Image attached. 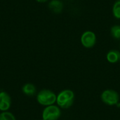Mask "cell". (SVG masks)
<instances>
[{
	"instance_id": "cell-1",
	"label": "cell",
	"mask_w": 120,
	"mask_h": 120,
	"mask_svg": "<svg viewBox=\"0 0 120 120\" xmlns=\"http://www.w3.org/2000/svg\"><path fill=\"white\" fill-rule=\"evenodd\" d=\"M74 101V93L70 90H65L61 91L57 96L56 102L62 108H70Z\"/></svg>"
},
{
	"instance_id": "cell-2",
	"label": "cell",
	"mask_w": 120,
	"mask_h": 120,
	"mask_svg": "<svg viewBox=\"0 0 120 120\" xmlns=\"http://www.w3.org/2000/svg\"><path fill=\"white\" fill-rule=\"evenodd\" d=\"M57 96L54 93L49 90H42L41 91L37 97V100L38 103L42 105L49 106L52 105L56 101Z\"/></svg>"
},
{
	"instance_id": "cell-3",
	"label": "cell",
	"mask_w": 120,
	"mask_h": 120,
	"mask_svg": "<svg viewBox=\"0 0 120 120\" xmlns=\"http://www.w3.org/2000/svg\"><path fill=\"white\" fill-rule=\"evenodd\" d=\"M60 116V109L55 105L47 106L43 111L42 120H57Z\"/></svg>"
},
{
	"instance_id": "cell-4",
	"label": "cell",
	"mask_w": 120,
	"mask_h": 120,
	"mask_svg": "<svg viewBox=\"0 0 120 120\" xmlns=\"http://www.w3.org/2000/svg\"><path fill=\"white\" fill-rule=\"evenodd\" d=\"M102 101L107 105H116L119 101V96L116 91L112 90H106L101 95Z\"/></svg>"
},
{
	"instance_id": "cell-5",
	"label": "cell",
	"mask_w": 120,
	"mask_h": 120,
	"mask_svg": "<svg viewBox=\"0 0 120 120\" xmlns=\"http://www.w3.org/2000/svg\"><path fill=\"white\" fill-rule=\"evenodd\" d=\"M96 41V34L91 31L84 32L81 37V42L86 48L93 47Z\"/></svg>"
},
{
	"instance_id": "cell-6",
	"label": "cell",
	"mask_w": 120,
	"mask_h": 120,
	"mask_svg": "<svg viewBox=\"0 0 120 120\" xmlns=\"http://www.w3.org/2000/svg\"><path fill=\"white\" fill-rule=\"evenodd\" d=\"M11 98L9 95L4 91L0 92V110L6 111L11 107Z\"/></svg>"
},
{
	"instance_id": "cell-7",
	"label": "cell",
	"mask_w": 120,
	"mask_h": 120,
	"mask_svg": "<svg viewBox=\"0 0 120 120\" xmlns=\"http://www.w3.org/2000/svg\"><path fill=\"white\" fill-rule=\"evenodd\" d=\"M49 8L53 12L56 13H59L62 11L63 8V5L60 0H52L49 4Z\"/></svg>"
},
{
	"instance_id": "cell-8",
	"label": "cell",
	"mask_w": 120,
	"mask_h": 120,
	"mask_svg": "<svg viewBox=\"0 0 120 120\" xmlns=\"http://www.w3.org/2000/svg\"><path fill=\"white\" fill-rule=\"evenodd\" d=\"M120 59V53L118 51L112 50L107 54V60L112 63H117Z\"/></svg>"
},
{
	"instance_id": "cell-9",
	"label": "cell",
	"mask_w": 120,
	"mask_h": 120,
	"mask_svg": "<svg viewBox=\"0 0 120 120\" xmlns=\"http://www.w3.org/2000/svg\"><path fill=\"white\" fill-rule=\"evenodd\" d=\"M22 92L28 96H32L35 94L36 93V89L35 86L32 84H26L22 87Z\"/></svg>"
},
{
	"instance_id": "cell-10",
	"label": "cell",
	"mask_w": 120,
	"mask_h": 120,
	"mask_svg": "<svg viewBox=\"0 0 120 120\" xmlns=\"http://www.w3.org/2000/svg\"><path fill=\"white\" fill-rule=\"evenodd\" d=\"M112 13L116 18L120 19V0L116 1L112 7Z\"/></svg>"
},
{
	"instance_id": "cell-11",
	"label": "cell",
	"mask_w": 120,
	"mask_h": 120,
	"mask_svg": "<svg viewBox=\"0 0 120 120\" xmlns=\"http://www.w3.org/2000/svg\"><path fill=\"white\" fill-rule=\"evenodd\" d=\"M111 34L112 36L117 39H120V25H114L111 28Z\"/></svg>"
},
{
	"instance_id": "cell-12",
	"label": "cell",
	"mask_w": 120,
	"mask_h": 120,
	"mask_svg": "<svg viewBox=\"0 0 120 120\" xmlns=\"http://www.w3.org/2000/svg\"><path fill=\"white\" fill-rule=\"evenodd\" d=\"M0 120H16L14 115L8 112H4L0 114Z\"/></svg>"
},
{
	"instance_id": "cell-13",
	"label": "cell",
	"mask_w": 120,
	"mask_h": 120,
	"mask_svg": "<svg viewBox=\"0 0 120 120\" xmlns=\"http://www.w3.org/2000/svg\"><path fill=\"white\" fill-rule=\"evenodd\" d=\"M36 1H39V2H46V1H48V0H36Z\"/></svg>"
}]
</instances>
